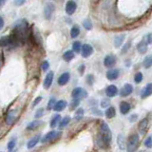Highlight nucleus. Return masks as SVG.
I'll return each instance as SVG.
<instances>
[{"label":"nucleus","instance_id":"obj_1","mask_svg":"<svg viewBox=\"0 0 152 152\" xmlns=\"http://www.w3.org/2000/svg\"><path fill=\"white\" fill-rule=\"evenodd\" d=\"M28 31V24L25 19H21L15 23L13 28V32L12 34L16 38V40L20 43H23L26 40Z\"/></svg>","mask_w":152,"mask_h":152},{"label":"nucleus","instance_id":"obj_2","mask_svg":"<svg viewBox=\"0 0 152 152\" xmlns=\"http://www.w3.org/2000/svg\"><path fill=\"white\" fill-rule=\"evenodd\" d=\"M111 131L109 129V126L106 123H102L100 126V132H99V142L100 146L104 145V146H107L111 142Z\"/></svg>","mask_w":152,"mask_h":152},{"label":"nucleus","instance_id":"obj_3","mask_svg":"<svg viewBox=\"0 0 152 152\" xmlns=\"http://www.w3.org/2000/svg\"><path fill=\"white\" fill-rule=\"evenodd\" d=\"M139 136L137 134H133L129 137L126 144V150L127 152H134L137 147L139 146Z\"/></svg>","mask_w":152,"mask_h":152},{"label":"nucleus","instance_id":"obj_4","mask_svg":"<svg viewBox=\"0 0 152 152\" xmlns=\"http://www.w3.org/2000/svg\"><path fill=\"white\" fill-rule=\"evenodd\" d=\"M71 96L73 99H81V98H86L88 96V92L82 88H75L72 92H71Z\"/></svg>","mask_w":152,"mask_h":152},{"label":"nucleus","instance_id":"obj_5","mask_svg":"<svg viewBox=\"0 0 152 152\" xmlns=\"http://www.w3.org/2000/svg\"><path fill=\"white\" fill-rule=\"evenodd\" d=\"M17 117H18V114L17 111L12 109V110H10L7 114H6V117H5V121L8 124V125H12L13 123H15L17 120Z\"/></svg>","mask_w":152,"mask_h":152},{"label":"nucleus","instance_id":"obj_6","mask_svg":"<svg viewBox=\"0 0 152 152\" xmlns=\"http://www.w3.org/2000/svg\"><path fill=\"white\" fill-rule=\"evenodd\" d=\"M54 10H55V7L52 3H47L46 4V6L44 8V15H45L46 19L50 20V19L51 18L52 13H53V12H54Z\"/></svg>","mask_w":152,"mask_h":152},{"label":"nucleus","instance_id":"obj_7","mask_svg":"<svg viewBox=\"0 0 152 152\" xmlns=\"http://www.w3.org/2000/svg\"><path fill=\"white\" fill-rule=\"evenodd\" d=\"M116 62H117L116 57L114 56V55L109 54V55H107L106 57H104V66H106V68H112V66H115Z\"/></svg>","mask_w":152,"mask_h":152},{"label":"nucleus","instance_id":"obj_8","mask_svg":"<svg viewBox=\"0 0 152 152\" xmlns=\"http://www.w3.org/2000/svg\"><path fill=\"white\" fill-rule=\"evenodd\" d=\"M59 134H60V133L55 131V130L50 131L49 133H47V134L42 138L41 142H42V144H47V142H49L52 141L53 139H55L57 136H59Z\"/></svg>","mask_w":152,"mask_h":152},{"label":"nucleus","instance_id":"obj_9","mask_svg":"<svg viewBox=\"0 0 152 152\" xmlns=\"http://www.w3.org/2000/svg\"><path fill=\"white\" fill-rule=\"evenodd\" d=\"M93 53V48L88 44H84L82 46V50H81V54L84 58H88Z\"/></svg>","mask_w":152,"mask_h":152},{"label":"nucleus","instance_id":"obj_10","mask_svg":"<svg viewBox=\"0 0 152 152\" xmlns=\"http://www.w3.org/2000/svg\"><path fill=\"white\" fill-rule=\"evenodd\" d=\"M77 9V5L73 1V0H69L68 2L66 3V12L69 14V15H71L73 14L74 12Z\"/></svg>","mask_w":152,"mask_h":152},{"label":"nucleus","instance_id":"obj_11","mask_svg":"<svg viewBox=\"0 0 152 152\" xmlns=\"http://www.w3.org/2000/svg\"><path fill=\"white\" fill-rule=\"evenodd\" d=\"M133 91V87L131 84H125L124 87L122 88L121 91H120V95L122 97H126L128 95H130Z\"/></svg>","mask_w":152,"mask_h":152},{"label":"nucleus","instance_id":"obj_12","mask_svg":"<svg viewBox=\"0 0 152 152\" xmlns=\"http://www.w3.org/2000/svg\"><path fill=\"white\" fill-rule=\"evenodd\" d=\"M53 77H54V74L52 71H50V72H49L46 75L45 80H44V84H43V86H44V88L46 89L50 88V86L52 84V81H53Z\"/></svg>","mask_w":152,"mask_h":152},{"label":"nucleus","instance_id":"obj_13","mask_svg":"<svg viewBox=\"0 0 152 152\" xmlns=\"http://www.w3.org/2000/svg\"><path fill=\"white\" fill-rule=\"evenodd\" d=\"M106 94H107V96L109 97V98L116 96V95L118 94L117 87H116V86H114V85H109L108 87L107 88V89H106Z\"/></svg>","mask_w":152,"mask_h":152},{"label":"nucleus","instance_id":"obj_14","mask_svg":"<svg viewBox=\"0 0 152 152\" xmlns=\"http://www.w3.org/2000/svg\"><path fill=\"white\" fill-rule=\"evenodd\" d=\"M70 79V74L69 72H64L63 74H61L58 78V85L59 86H65L69 83V81Z\"/></svg>","mask_w":152,"mask_h":152},{"label":"nucleus","instance_id":"obj_15","mask_svg":"<svg viewBox=\"0 0 152 152\" xmlns=\"http://www.w3.org/2000/svg\"><path fill=\"white\" fill-rule=\"evenodd\" d=\"M119 75H120V70L117 69H112L107 72V78L108 80H116L119 77Z\"/></svg>","mask_w":152,"mask_h":152},{"label":"nucleus","instance_id":"obj_16","mask_svg":"<svg viewBox=\"0 0 152 152\" xmlns=\"http://www.w3.org/2000/svg\"><path fill=\"white\" fill-rule=\"evenodd\" d=\"M151 94H152V83H149V84H147L145 86V88H144V89L142 90L141 97L142 99H145L146 97L150 96Z\"/></svg>","mask_w":152,"mask_h":152},{"label":"nucleus","instance_id":"obj_17","mask_svg":"<svg viewBox=\"0 0 152 152\" xmlns=\"http://www.w3.org/2000/svg\"><path fill=\"white\" fill-rule=\"evenodd\" d=\"M147 47H148V43L146 40H142L139 42V44L137 45V50L141 54H144L147 50Z\"/></svg>","mask_w":152,"mask_h":152},{"label":"nucleus","instance_id":"obj_18","mask_svg":"<svg viewBox=\"0 0 152 152\" xmlns=\"http://www.w3.org/2000/svg\"><path fill=\"white\" fill-rule=\"evenodd\" d=\"M147 126H148V121H147V119H142V120H141V122L139 123V126H138V129H139L141 134H145L146 132Z\"/></svg>","mask_w":152,"mask_h":152},{"label":"nucleus","instance_id":"obj_19","mask_svg":"<svg viewBox=\"0 0 152 152\" xmlns=\"http://www.w3.org/2000/svg\"><path fill=\"white\" fill-rule=\"evenodd\" d=\"M130 108H131V107H130L129 103L125 102V101L120 103V112L122 114H127L128 112H129Z\"/></svg>","mask_w":152,"mask_h":152},{"label":"nucleus","instance_id":"obj_20","mask_svg":"<svg viewBox=\"0 0 152 152\" xmlns=\"http://www.w3.org/2000/svg\"><path fill=\"white\" fill-rule=\"evenodd\" d=\"M40 140V135H35L34 137H32L31 139L28 142V144H27V147L28 149H31V148H33L37 144H38V142H39Z\"/></svg>","mask_w":152,"mask_h":152},{"label":"nucleus","instance_id":"obj_21","mask_svg":"<svg viewBox=\"0 0 152 152\" xmlns=\"http://www.w3.org/2000/svg\"><path fill=\"white\" fill-rule=\"evenodd\" d=\"M66 104H66V102L65 101V100H60V101L56 102L53 109L55 111H62V110H64V109L66 108Z\"/></svg>","mask_w":152,"mask_h":152},{"label":"nucleus","instance_id":"obj_22","mask_svg":"<svg viewBox=\"0 0 152 152\" xmlns=\"http://www.w3.org/2000/svg\"><path fill=\"white\" fill-rule=\"evenodd\" d=\"M125 39H126L125 34L117 35L115 38H114V46H115V48H120L124 43V41H125Z\"/></svg>","mask_w":152,"mask_h":152},{"label":"nucleus","instance_id":"obj_23","mask_svg":"<svg viewBox=\"0 0 152 152\" xmlns=\"http://www.w3.org/2000/svg\"><path fill=\"white\" fill-rule=\"evenodd\" d=\"M60 121H61V116L59 115V114H55V115L52 117L51 120H50V127L51 128L56 127V126L60 123Z\"/></svg>","mask_w":152,"mask_h":152},{"label":"nucleus","instance_id":"obj_24","mask_svg":"<svg viewBox=\"0 0 152 152\" xmlns=\"http://www.w3.org/2000/svg\"><path fill=\"white\" fill-rule=\"evenodd\" d=\"M41 124H42V122L39 121V120H38V121L37 120L36 121H32L28 125L27 129L28 130H34V129H36L37 127H39L41 126Z\"/></svg>","mask_w":152,"mask_h":152},{"label":"nucleus","instance_id":"obj_25","mask_svg":"<svg viewBox=\"0 0 152 152\" xmlns=\"http://www.w3.org/2000/svg\"><path fill=\"white\" fill-rule=\"evenodd\" d=\"M74 58V51L73 50H66L63 54V59L66 62H69Z\"/></svg>","mask_w":152,"mask_h":152},{"label":"nucleus","instance_id":"obj_26","mask_svg":"<svg viewBox=\"0 0 152 152\" xmlns=\"http://www.w3.org/2000/svg\"><path fill=\"white\" fill-rule=\"evenodd\" d=\"M104 115H106L107 118L108 119H111L113 118L114 116L116 115V110H115V108H114L113 107H109L107 110H106V113H104Z\"/></svg>","mask_w":152,"mask_h":152},{"label":"nucleus","instance_id":"obj_27","mask_svg":"<svg viewBox=\"0 0 152 152\" xmlns=\"http://www.w3.org/2000/svg\"><path fill=\"white\" fill-rule=\"evenodd\" d=\"M80 34V28L79 26H73L70 30V36L71 38H76Z\"/></svg>","mask_w":152,"mask_h":152},{"label":"nucleus","instance_id":"obj_28","mask_svg":"<svg viewBox=\"0 0 152 152\" xmlns=\"http://www.w3.org/2000/svg\"><path fill=\"white\" fill-rule=\"evenodd\" d=\"M142 64H144V66L145 69H149L152 66V55H147L144 62H142Z\"/></svg>","mask_w":152,"mask_h":152},{"label":"nucleus","instance_id":"obj_29","mask_svg":"<svg viewBox=\"0 0 152 152\" xmlns=\"http://www.w3.org/2000/svg\"><path fill=\"white\" fill-rule=\"evenodd\" d=\"M70 122V117L69 116H66L65 118H63L62 120L60 121L59 123V128L60 129H62V128H64L66 126L69 125V123Z\"/></svg>","mask_w":152,"mask_h":152},{"label":"nucleus","instance_id":"obj_30","mask_svg":"<svg viewBox=\"0 0 152 152\" xmlns=\"http://www.w3.org/2000/svg\"><path fill=\"white\" fill-rule=\"evenodd\" d=\"M72 50L76 53H79L82 50V46H81V43L79 41H76V42H73L72 44Z\"/></svg>","mask_w":152,"mask_h":152},{"label":"nucleus","instance_id":"obj_31","mask_svg":"<svg viewBox=\"0 0 152 152\" xmlns=\"http://www.w3.org/2000/svg\"><path fill=\"white\" fill-rule=\"evenodd\" d=\"M83 26H84V28H86V30L89 31V30H91V28H92V23H91V21L89 20V19H85V20L83 21Z\"/></svg>","mask_w":152,"mask_h":152},{"label":"nucleus","instance_id":"obj_32","mask_svg":"<svg viewBox=\"0 0 152 152\" xmlns=\"http://www.w3.org/2000/svg\"><path fill=\"white\" fill-rule=\"evenodd\" d=\"M130 47H131V42H127V43H126V45L122 48L121 53H122V54H125V53H126V52H127L128 50H129Z\"/></svg>","mask_w":152,"mask_h":152},{"label":"nucleus","instance_id":"obj_33","mask_svg":"<svg viewBox=\"0 0 152 152\" xmlns=\"http://www.w3.org/2000/svg\"><path fill=\"white\" fill-rule=\"evenodd\" d=\"M15 145H16V140L15 139H12V140H11L9 142H8V150H10V151H12L14 147H15Z\"/></svg>","mask_w":152,"mask_h":152},{"label":"nucleus","instance_id":"obj_34","mask_svg":"<svg viewBox=\"0 0 152 152\" xmlns=\"http://www.w3.org/2000/svg\"><path fill=\"white\" fill-rule=\"evenodd\" d=\"M80 104V99H73L72 102L70 103V109H75L79 106Z\"/></svg>","mask_w":152,"mask_h":152},{"label":"nucleus","instance_id":"obj_35","mask_svg":"<svg viewBox=\"0 0 152 152\" xmlns=\"http://www.w3.org/2000/svg\"><path fill=\"white\" fill-rule=\"evenodd\" d=\"M134 81H135V83H137V84H139V83L142 82V72H137L135 74Z\"/></svg>","mask_w":152,"mask_h":152},{"label":"nucleus","instance_id":"obj_36","mask_svg":"<svg viewBox=\"0 0 152 152\" xmlns=\"http://www.w3.org/2000/svg\"><path fill=\"white\" fill-rule=\"evenodd\" d=\"M55 104H56L55 98H50V101H49V104H48V109H52L54 107Z\"/></svg>","mask_w":152,"mask_h":152},{"label":"nucleus","instance_id":"obj_37","mask_svg":"<svg viewBox=\"0 0 152 152\" xmlns=\"http://www.w3.org/2000/svg\"><path fill=\"white\" fill-rule=\"evenodd\" d=\"M42 69L44 70V71H47L48 69H49V68H50V63L48 61H44L42 63Z\"/></svg>","mask_w":152,"mask_h":152},{"label":"nucleus","instance_id":"obj_38","mask_svg":"<svg viewBox=\"0 0 152 152\" xmlns=\"http://www.w3.org/2000/svg\"><path fill=\"white\" fill-rule=\"evenodd\" d=\"M44 108H39L38 110L36 111V113H35V118H40V117H42L43 115H44Z\"/></svg>","mask_w":152,"mask_h":152},{"label":"nucleus","instance_id":"obj_39","mask_svg":"<svg viewBox=\"0 0 152 152\" xmlns=\"http://www.w3.org/2000/svg\"><path fill=\"white\" fill-rule=\"evenodd\" d=\"M145 145L146 147H148V148L152 147V137L147 138V139L145 140Z\"/></svg>","mask_w":152,"mask_h":152},{"label":"nucleus","instance_id":"obj_40","mask_svg":"<svg viewBox=\"0 0 152 152\" xmlns=\"http://www.w3.org/2000/svg\"><path fill=\"white\" fill-rule=\"evenodd\" d=\"M109 104H110V102H109L108 99H104L101 103V106H102V107H107L109 106Z\"/></svg>","mask_w":152,"mask_h":152},{"label":"nucleus","instance_id":"obj_41","mask_svg":"<svg viewBox=\"0 0 152 152\" xmlns=\"http://www.w3.org/2000/svg\"><path fill=\"white\" fill-rule=\"evenodd\" d=\"M26 2V0H14V4L16 6H22V5Z\"/></svg>","mask_w":152,"mask_h":152},{"label":"nucleus","instance_id":"obj_42","mask_svg":"<svg viewBox=\"0 0 152 152\" xmlns=\"http://www.w3.org/2000/svg\"><path fill=\"white\" fill-rule=\"evenodd\" d=\"M93 80H94V77L92 75H88L87 77V81H88V85H92L93 84Z\"/></svg>","mask_w":152,"mask_h":152},{"label":"nucleus","instance_id":"obj_43","mask_svg":"<svg viewBox=\"0 0 152 152\" xmlns=\"http://www.w3.org/2000/svg\"><path fill=\"white\" fill-rule=\"evenodd\" d=\"M41 100H42V97H41V96L37 97V98L34 100V102H33V104H32V107H35L37 104H39V103L41 102Z\"/></svg>","mask_w":152,"mask_h":152},{"label":"nucleus","instance_id":"obj_44","mask_svg":"<svg viewBox=\"0 0 152 152\" xmlns=\"http://www.w3.org/2000/svg\"><path fill=\"white\" fill-rule=\"evenodd\" d=\"M146 41L148 44H152V33H148L146 35Z\"/></svg>","mask_w":152,"mask_h":152},{"label":"nucleus","instance_id":"obj_45","mask_svg":"<svg viewBox=\"0 0 152 152\" xmlns=\"http://www.w3.org/2000/svg\"><path fill=\"white\" fill-rule=\"evenodd\" d=\"M84 114V109H82V108H79L77 111H76V115L77 116H82Z\"/></svg>","mask_w":152,"mask_h":152},{"label":"nucleus","instance_id":"obj_46","mask_svg":"<svg viewBox=\"0 0 152 152\" xmlns=\"http://www.w3.org/2000/svg\"><path fill=\"white\" fill-rule=\"evenodd\" d=\"M84 71H85V65H81L79 66V72H80V74H83Z\"/></svg>","mask_w":152,"mask_h":152},{"label":"nucleus","instance_id":"obj_47","mask_svg":"<svg viewBox=\"0 0 152 152\" xmlns=\"http://www.w3.org/2000/svg\"><path fill=\"white\" fill-rule=\"evenodd\" d=\"M0 21H1V26H0V28H3V27H4V19H3L2 16L0 17Z\"/></svg>","mask_w":152,"mask_h":152},{"label":"nucleus","instance_id":"obj_48","mask_svg":"<svg viewBox=\"0 0 152 152\" xmlns=\"http://www.w3.org/2000/svg\"><path fill=\"white\" fill-rule=\"evenodd\" d=\"M0 4H1V6L5 4V0H0Z\"/></svg>","mask_w":152,"mask_h":152},{"label":"nucleus","instance_id":"obj_49","mask_svg":"<svg viewBox=\"0 0 152 152\" xmlns=\"http://www.w3.org/2000/svg\"><path fill=\"white\" fill-rule=\"evenodd\" d=\"M91 2H92V3H94V4H96V3H98V2H99V0H91Z\"/></svg>","mask_w":152,"mask_h":152}]
</instances>
